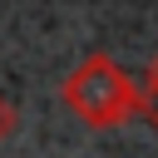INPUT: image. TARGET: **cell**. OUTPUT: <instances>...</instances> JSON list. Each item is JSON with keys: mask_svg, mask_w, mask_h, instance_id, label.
<instances>
[{"mask_svg": "<svg viewBox=\"0 0 158 158\" xmlns=\"http://www.w3.org/2000/svg\"><path fill=\"white\" fill-rule=\"evenodd\" d=\"M64 104L84 118V123H118L123 114L138 109V94H133V79L104 59V54H89L69 79H64Z\"/></svg>", "mask_w": 158, "mask_h": 158, "instance_id": "6da1fadb", "label": "cell"}, {"mask_svg": "<svg viewBox=\"0 0 158 158\" xmlns=\"http://www.w3.org/2000/svg\"><path fill=\"white\" fill-rule=\"evenodd\" d=\"M10 133H15V104H10V99H0V143H5Z\"/></svg>", "mask_w": 158, "mask_h": 158, "instance_id": "7a4b0ae2", "label": "cell"}]
</instances>
